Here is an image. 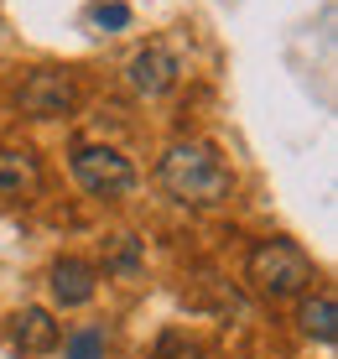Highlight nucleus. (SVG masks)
<instances>
[{
  "label": "nucleus",
  "instance_id": "obj_1",
  "mask_svg": "<svg viewBox=\"0 0 338 359\" xmlns=\"http://www.w3.org/2000/svg\"><path fill=\"white\" fill-rule=\"evenodd\" d=\"M156 182L167 198H177L187 208H219L234 193V172L224 162L214 141H177L167 146V156L156 162Z\"/></svg>",
  "mask_w": 338,
  "mask_h": 359
},
{
  "label": "nucleus",
  "instance_id": "obj_2",
  "mask_svg": "<svg viewBox=\"0 0 338 359\" xmlns=\"http://www.w3.org/2000/svg\"><path fill=\"white\" fill-rule=\"evenodd\" d=\"M245 276H250V287L260 297H271V302L302 297L312 287V255L297 240H260L255 250H250V261H245Z\"/></svg>",
  "mask_w": 338,
  "mask_h": 359
},
{
  "label": "nucleus",
  "instance_id": "obj_3",
  "mask_svg": "<svg viewBox=\"0 0 338 359\" xmlns=\"http://www.w3.org/2000/svg\"><path fill=\"white\" fill-rule=\"evenodd\" d=\"M68 167L79 177V188L89 198H125L135 188V167L125 162L115 146H99V141H79L68 151Z\"/></svg>",
  "mask_w": 338,
  "mask_h": 359
},
{
  "label": "nucleus",
  "instance_id": "obj_4",
  "mask_svg": "<svg viewBox=\"0 0 338 359\" xmlns=\"http://www.w3.org/2000/svg\"><path fill=\"white\" fill-rule=\"evenodd\" d=\"M16 104L21 115L32 120H58V115H73L79 109V83H73L68 68H32L16 89Z\"/></svg>",
  "mask_w": 338,
  "mask_h": 359
},
{
  "label": "nucleus",
  "instance_id": "obj_5",
  "mask_svg": "<svg viewBox=\"0 0 338 359\" xmlns=\"http://www.w3.org/2000/svg\"><path fill=\"white\" fill-rule=\"evenodd\" d=\"M130 89L135 94H146V99H161V94H172L177 89V73H182V63H177V53H172L167 42H146L141 53L130 57Z\"/></svg>",
  "mask_w": 338,
  "mask_h": 359
},
{
  "label": "nucleus",
  "instance_id": "obj_6",
  "mask_svg": "<svg viewBox=\"0 0 338 359\" xmlns=\"http://www.w3.org/2000/svg\"><path fill=\"white\" fill-rule=\"evenodd\" d=\"M11 344H16V354L42 359V354H53L62 344V323L47 313V307H21V313L11 318Z\"/></svg>",
  "mask_w": 338,
  "mask_h": 359
},
{
  "label": "nucleus",
  "instance_id": "obj_7",
  "mask_svg": "<svg viewBox=\"0 0 338 359\" xmlns=\"http://www.w3.org/2000/svg\"><path fill=\"white\" fill-rule=\"evenodd\" d=\"M47 287H53L58 307H83V302H94V292H99V266L79 261V255H62L53 266V276H47Z\"/></svg>",
  "mask_w": 338,
  "mask_h": 359
},
{
  "label": "nucleus",
  "instance_id": "obj_8",
  "mask_svg": "<svg viewBox=\"0 0 338 359\" xmlns=\"http://www.w3.org/2000/svg\"><path fill=\"white\" fill-rule=\"evenodd\" d=\"M42 188V156L32 146H0V198H32Z\"/></svg>",
  "mask_w": 338,
  "mask_h": 359
},
{
  "label": "nucleus",
  "instance_id": "obj_9",
  "mask_svg": "<svg viewBox=\"0 0 338 359\" xmlns=\"http://www.w3.org/2000/svg\"><path fill=\"white\" fill-rule=\"evenodd\" d=\"M297 323H302V333H307V339L333 344V339H338V307H333V297H328V292L302 297V313H297Z\"/></svg>",
  "mask_w": 338,
  "mask_h": 359
},
{
  "label": "nucleus",
  "instance_id": "obj_10",
  "mask_svg": "<svg viewBox=\"0 0 338 359\" xmlns=\"http://www.w3.org/2000/svg\"><path fill=\"white\" fill-rule=\"evenodd\" d=\"M62 359H104V328H79V333H68Z\"/></svg>",
  "mask_w": 338,
  "mask_h": 359
},
{
  "label": "nucleus",
  "instance_id": "obj_11",
  "mask_svg": "<svg viewBox=\"0 0 338 359\" xmlns=\"http://www.w3.org/2000/svg\"><path fill=\"white\" fill-rule=\"evenodd\" d=\"M135 261H141V240H135V234H115V250L104 255V271H125V276H130Z\"/></svg>",
  "mask_w": 338,
  "mask_h": 359
},
{
  "label": "nucleus",
  "instance_id": "obj_12",
  "mask_svg": "<svg viewBox=\"0 0 338 359\" xmlns=\"http://www.w3.org/2000/svg\"><path fill=\"white\" fill-rule=\"evenodd\" d=\"M156 359H203V349H198L193 339H187V333H161V344H156Z\"/></svg>",
  "mask_w": 338,
  "mask_h": 359
},
{
  "label": "nucleus",
  "instance_id": "obj_13",
  "mask_svg": "<svg viewBox=\"0 0 338 359\" xmlns=\"http://www.w3.org/2000/svg\"><path fill=\"white\" fill-rule=\"evenodd\" d=\"M94 27H99V32L130 27V6H120V0H109V6H94Z\"/></svg>",
  "mask_w": 338,
  "mask_h": 359
}]
</instances>
